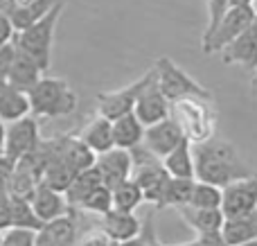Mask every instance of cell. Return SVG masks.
<instances>
[{"mask_svg": "<svg viewBox=\"0 0 257 246\" xmlns=\"http://www.w3.org/2000/svg\"><path fill=\"white\" fill-rule=\"evenodd\" d=\"M187 206L194 208H221V188L205 181H194Z\"/></svg>", "mask_w": 257, "mask_h": 246, "instance_id": "f1b7e54d", "label": "cell"}, {"mask_svg": "<svg viewBox=\"0 0 257 246\" xmlns=\"http://www.w3.org/2000/svg\"><path fill=\"white\" fill-rule=\"evenodd\" d=\"M30 113V97L25 90L16 88L7 81H0V120L7 125V122L21 120Z\"/></svg>", "mask_w": 257, "mask_h": 246, "instance_id": "ffe728a7", "label": "cell"}, {"mask_svg": "<svg viewBox=\"0 0 257 246\" xmlns=\"http://www.w3.org/2000/svg\"><path fill=\"white\" fill-rule=\"evenodd\" d=\"M30 203H32V208H34L36 217H39L43 224L70 212V206H68L63 192H59V190L50 188V185H45V183H39L34 188V192L30 194Z\"/></svg>", "mask_w": 257, "mask_h": 246, "instance_id": "5bb4252c", "label": "cell"}, {"mask_svg": "<svg viewBox=\"0 0 257 246\" xmlns=\"http://www.w3.org/2000/svg\"><path fill=\"white\" fill-rule=\"evenodd\" d=\"M165 172L174 179H194V156H192V143L183 138L167 156L160 158Z\"/></svg>", "mask_w": 257, "mask_h": 246, "instance_id": "cb8c5ba5", "label": "cell"}, {"mask_svg": "<svg viewBox=\"0 0 257 246\" xmlns=\"http://www.w3.org/2000/svg\"><path fill=\"white\" fill-rule=\"evenodd\" d=\"M41 143V131H39V120L34 115H25L21 120H14L5 125V145L3 154L9 161H18L25 154L34 152Z\"/></svg>", "mask_w": 257, "mask_h": 246, "instance_id": "52a82bcc", "label": "cell"}, {"mask_svg": "<svg viewBox=\"0 0 257 246\" xmlns=\"http://www.w3.org/2000/svg\"><path fill=\"white\" fill-rule=\"evenodd\" d=\"M16 5H18V0H0V16H9Z\"/></svg>", "mask_w": 257, "mask_h": 246, "instance_id": "f35d334b", "label": "cell"}, {"mask_svg": "<svg viewBox=\"0 0 257 246\" xmlns=\"http://www.w3.org/2000/svg\"><path fill=\"white\" fill-rule=\"evenodd\" d=\"M14 54H16V45H14V41L0 45V81L7 79V72H9V68H12Z\"/></svg>", "mask_w": 257, "mask_h": 246, "instance_id": "836d02e7", "label": "cell"}, {"mask_svg": "<svg viewBox=\"0 0 257 246\" xmlns=\"http://www.w3.org/2000/svg\"><path fill=\"white\" fill-rule=\"evenodd\" d=\"M230 7V0H208V25H205L203 36H208L214 30V25L219 23V18L226 14V9Z\"/></svg>", "mask_w": 257, "mask_h": 246, "instance_id": "d6a6232c", "label": "cell"}, {"mask_svg": "<svg viewBox=\"0 0 257 246\" xmlns=\"http://www.w3.org/2000/svg\"><path fill=\"white\" fill-rule=\"evenodd\" d=\"M57 152L75 172L88 170V167L95 165V152L77 134H68L57 138Z\"/></svg>", "mask_w": 257, "mask_h": 246, "instance_id": "e0dca14e", "label": "cell"}, {"mask_svg": "<svg viewBox=\"0 0 257 246\" xmlns=\"http://www.w3.org/2000/svg\"><path fill=\"white\" fill-rule=\"evenodd\" d=\"M30 111L34 117H63L77 108V95L66 79L59 77H41L30 90Z\"/></svg>", "mask_w": 257, "mask_h": 246, "instance_id": "277c9868", "label": "cell"}, {"mask_svg": "<svg viewBox=\"0 0 257 246\" xmlns=\"http://www.w3.org/2000/svg\"><path fill=\"white\" fill-rule=\"evenodd\" d=\"M9 206H12V226H18V228H30V230H39L43 226V221L36 217L34 208H32L30 199H23V197H12L9 194Z\"/></svg>", "mask_w": 257, "mask_h": 246, "instance_id": "83f0119b", "label": "cell"}, {"mask_svg": "<svg viewBox=\"0 0 257 246\" xmlns=\"http://www.w3.org/2000/svg\"><path fill=\"white\" fill-rule=\"evenodd\" d=\"M154 72H156V86L169 99V104L181 97H201L205 102H214L212 90L201 86L194 77L187 75L169 57H158V61L154 63Z\"/></svg>", "mask_w": 257, "mask_h": 246, "instance_id": "5b68a950", "label": "cell"}, {"mask_svg": "<svg viewBox=\"0 0 257 246\" xmlns=\"http://www.w3.org/2000/svg\"><path fill=\"white\" fill-rule=\"evenodd\" d=\"M169 115L178 125L183 138L190 140L192 145L212 138L217 129V113L212 108V102H205L201 97H181L172 102Z\"/></svg>", "mask_w": 257, "mask_h": 246, "instance_id": "3957f363", "label": "cell"}, {"mask_svg": "<svg viewBox=\"0 0 257 246\" xmlns=\"http://www.w3.org/2000/svg\"><path fill=\"white\" fill-rule=\"evenodd\" d=\"M57 0H25V3H18L14 7V12L9 14V23L14 27V34L25 27H30L32 23H36L39 18H43L50 9L54 7Z\"/></svg>", "mask_w": 257, "mask_h": 246, "instance_id": "d4e9b609", "label": "cell"}, {"mask_svg": "<svg viewBox=\"0 0 257 246\" xmlns=\"http://www.w3.org/2000/svg\"><path fill=\"white\" fill-rule=\"evenodd\" d=\"M253 7H255V9H257V0H253Z\"/></svg>", "mask_w": 257, "mask_h": 246, "instance_id": "7bdbcfd3", "label": "cell"}, {"mask_svg": "<svg viewBox=\"0 0 257 246\" xmlns=\"http://www.w3.org/2000/svg\"><path fill=\"white\" fill-rule=\"evenodd\" d=\"M219 54H221V61L226 66H241L246 70L255 72L257 68V25L255 23L250 27H246L228 45H223L219 50Z\"/></svg>", "mask_w": 257, "mask_h": 246, "instance_id": "30bf717a", "label": "cell"}, {"mask_svg": "<svg viewBox=\"0 0 257 246\" xmlns=\"http://www.w3.org/2000/svg\"><path fill=\"white\" fill-rule=\"evenodd\" d=\"M230 5H253V0H230Z\"/></svg>", "mask_w": 257, "mask_h": 246, "instance_id": "60d3db41", "label": "cell"}, {"mask_svg": "<svg viewBox=\"0 0 257 246\" xmlns=\"http://www.w3.org/2000/svg\"><path fill=\"white\" fill-rule=\"evenodd\" d=\"M108 244H111V239H108L99 228H97V230H90V233H86L84 237L77 242V246H108Z\"/></svg>", "mask_w": 257, "mask_h": 246, "instance_id": "d590c367", "label": "cell"}, {"mask_svg": "<svg viewBox=\"0 0 257 246\" xmlns=\"http://www.w3.org/2000/svg\"><path fill=\"white\" fill-rule=\"evenodd\" d=\"M192 156H194V179L219 185V188H226L232 181L255 174L239 158L235 145L217 136L196 143L192 147Z\"/></svg>", "mask_w": 257, "mask_h": 246, "instance_id": "6da1fadb", "label": "cell"}, {"mask_svg": "<svg viewBox=\"0 0 257 246\" xmlns=\"http://www.w3.org/2000/svg\"><path fill=\"white\" fill-rule=\"evenodd\" d=\"M255 25H257V9H255Z\"/></svg>", "mask_w": 257, "mask_h": 246, "instance_id": "b9f144b4", "label": "cell"}, {"mask_svg": "<svg viewBox=\"0 0 257 246\" xmlns=\"http://www.w3.org/2000/svg\"><path fill=\"white\" fill-rule=\"evenodd\" d=\"M81 210H88V212H95V215H104L113 208V199H111V188L106 185H97L95 190H90L88 194L84 197V201L79 203Z\"/></svg>", "mask_w": 257, "mask_h": 246, "instance_id": "4dcf8cb0", "label": "cell"}, {"mask_svg": "<svg viewBox=\"0 0 257 246\" xmlns=\"http://www.w3.org/2000/svg\"><path fill=\"white\" fill-rule=\"evenodd\" d=\"M255 23V7L253 5H230L226 9L219 23L214 25V30L208 36H203V54H217L223 45H228L232 39L241 34L246 27H250Z\"/></svg>", "mask_w": 257, "mask_h": 246, "instance_id": "8992f818", "label": "cell"}, {"mask_svg": "<svg viewBox=\"0 0 257 246\" xmlns=\"http://www.w3.org/2000/svg\"><path fill=\"white\" fill-rule=\"evenodd\" d=\"M95 170L106 188H115L117 183L131 176V152L122 147H111L106 152L95 154Z\"/></svg>", "mask_w": 257, "mask_h": 246, "instance_id": "8fae6325", "label": "cell"}, {"mask_svg": "<svg viewBox=\"0 0 257 246\" xmlns=\"http://www.w3.org/2000/svg\"><path fill=\"white\" fill-rule=\"evenodd\" d=\"M36 246H77V228L70 212L45 221L36 230Z\"/></svg>", "mask_w": 257, "mask_h": 246, "instance_id": "2e32d148", "label": "cell"}, {"mask_svg": "<svg viewBox=\"0 0 257 246\" xmlns=\"http://www.w3.org/2000/svg\"><path fill=\"white\" fill-rule=\"evenodd\" d=\"M77 136H79V138L84 140V143L88 145L95 154L106 152V149L113 147L111 120H108V117H104V115H99V113H95V115L90 117L84 127H81V131Z\"/></svg>", "mask_w": 257, "mask_h": 246, "instance_id": "603a6c76", "label": "cell"}, {"mask_svg": "<svg viewBox=\"0 0 257 246\" xmlns=\"http://www.w3.org/2000/svg\"><path fill=\"white\" fill-rule=\"evenodd\" d=\"M169 99L160 93V88L156 86V72L151 77V81L142 88V93L138 95L136 106H133V113L136 117L142 122L145 127L154 125V122H160L165 117H169Z\"/></svg>", "mask_w": 257, "mask_h": 246, "instance_id": "7c38bea8", "label": "cell"}, {"mask_svg": "<svg viewBox=\"0 0 257 246\" xmlns=\"http://www.w3.org/2000/svg\"><path fill=\"white\" fill-rule=\"evenodd\" d=\"M14 39V27L9 23V16H0V45L9 43Z\"/></svg>", "mask_w": 257, "mask_h": 246, "instance_id": "74e56055", "label": "cell"}, {"mask_svg": "<svg viewBox=\"0 0 257 246\" xmlns=\"http://www.w3.org/2000/svg\"><path fill=\"white\" fill-rule=\"evenodd\" d=\"M3 145H5V122L0 120V154H3Z\"/></svg>", "mask_w": 257, "mask_h": 246, "instance_id": "ab89813d", "label": "cell"}, {"mask_svg": "<svg viewBox=\"0 0 257 246\" xmlns=\"http://www.w3.org/2000/svg\"><path fill=\"white\" fill-rule=\"evenodd\" d=\"M257 210V174L232 181L221 188V212L223 217H235Z\"/></svg>", "mask_w": 257, "mask_h": 246, "instance_id": "9c48e42d", "label": "cell"}, {"mask_svg": "<svg viewBox=\"0 0 257 246\" xmlns=\"http://www.w3.org/2000/svg\"><path fill=\"white\" fill-rule=\"evenodd\" d=\"M181 212V217L185 219V224L190 228L196 230V235L205 233H219L223 224V212L221 208H194V206H181L176 208Z\"/></svg>", "mask_w": 257, "mask_h": 246, "instance_id": "d6986e66", "label": "cell"}, {"mask_svg": "<svg viewBox=\"0 0 257 246\" xmlns=\"http://www.w3.org/2000/svg\"><path fill=\"white\" fill-rule=\"evenodd\" d=\"M111 131H113V147L131 149L142 143L145 136V125L136 117V113L128 111L124 115L111 120Z\"/></svg>", "mask_w": 257, "mask_h": 246, "instance_id": "7402d4cb", "label": "cell"}, {"mask_svg": "<svg viewBox=\"0 0 257 246\" xmlns=\"http://www.w3.org/2000/svg\"><path fill=\"white\" fill-rule=\"evenodd\" d=\"M99 230H102L113 244H126L140 235V221L136 219L133 212L111 208L108 212L102 215V228Z\"/></svg>", "mask_w": 257, "mask_h": 246, "instance_id": "9a60e30c", "label": "cell"}, {"mask_svg": "<svg viewBox=\"0 0 257 246\" xmlns=\"http://www.w3.org/2000/svg\"><path fill=\"white\" fill-rule=\"evenodd\" d=\"M151 77H154V68H149L142 77H138L136 81L122 86V88L99 93L97 95V113L99 115H104V117H108V120H115V117H120V115H124V113L133 111L138 95H140L142 88L151 81Z\"/></svg>", "mask_w": 257, "mask_h": 246, "instance_id": "ba28073f", "label": "cell"}, {"mask_svg": "<svg viewBox=\"0 0 257 246\" xmlns=\"http://www.w3.org/2000/svg\"><path fill=\"white\" fill-rule=\"evenodd\" d=\"M187 246H228V242L221 237V230L219 233H205V235H199L192 244Z\"/></svg>", "mask_w": 257, "mask_h": 246, "instance_id": "8d00e7d4", "label": "cell"}, {"mask_svg": "<svg viewBox=\"0 0 257 246\" xmlns=\"http://www.w3.org/2000/svg\"><path fill=\"white\" fill-rule=\"evenodd\" d=\"M221 237L228 242V246H237L257 239V210L226 217L221 224Z\"/></svg>", "mask_w": 257, "mask_h": 246, "instance_id": "ac0fdd59", "label": "cell"}, {"mask_svg": "<svg viewBox=\"0 0 257 246\" xmlns=\"http://www.w3.org/2000/svg\"><path fill=\"white\" fill-rule=\"evenodd\" d=\"M0 246H36V230L9 226L0 233Z\"/></svg>", "mask_w": 257, "mask_h": 246, "instance_id": "1f68e13d", "label": "cell"}, {"mask_svg": "<svg viewBox=\"0 0 257 246\" xmlns=\"http://www.w3.org/2000/svg\"><path fill=\"white\" fill-rule=\"evenodd\" d=\"M194 181L196 179H174V176H169L167 192H165V208L167 206H172V208L187 206L192 188H194Z\"/></svg>", "mask_w": 257, "mask_h": 246, "instance_id": "f546056e", "label": "cell"}, {"mask_svg": "<svg viewBox=\"0 0 257 246\" xmlns=\"http://www.w3.org/2000/svg\"><path fill=\"white\" fill-rule=\"evenodd\" d=\"M9 201H12V199H9L7 188H0V233L12 226V217H9L12 206H9Z\"/></svg>", "mask_w": 257, "mask_h": 246, "instance_id": "e575fe53", "label": "cell"}, {"mask_svg": "<svg viewBox=\"0 0 257 246\" xmlns=\"http://www.w3.org/2000/svg\"><path fill=\"white\" fill-rule=\"evenodd\" d=\"M43 75H45V72L41 70L39 66H36L34 59H30L27 54H23L21 50H16V54H14V61H12V68H9L7 79H5V81L27 93V90H30L32 86H34Z\"/></svg>", "mask_w": 257, "mask_h": 246, "instance_id": "44dd1931", "label": "cell"}, {"mask_svg": "<svg viewBox=\"0 0 257 246\" xmlns=\"http://www.w3.org/2000/svg\"><path fill=\"white\" fill-rule=\"evenodd\" d=\"M66 7V0H57L54 7L45 14L43 18H39L36 23H32L30 27L16 32L14 34V45L16 50H21L23 54H27L30 59H34L36 66L43 72L50 70V63H52V45H54V32H57L59 18L63 14Z\"/></svg>", "mask_w": 257, "mask_h": 246, "instance_id": "7a4b0ae2", "label": "cell"}, {"mask_svg": "<svg viewBox=\"0 0 257 246\" xmlns=\"http://www.w3.org/2000/svg\"><path fill=\"white\" fill-rule=\"evenodd\" d=\"M111 199H113V208H115V210H124V212H133L145 201L140 185H138L131 176H128L126 181H122V183H117L115 188H111Z\"/></svg>", "mask_w": 257, "mask_h": 246, "instance_id": "4316f807", "label": "cell"}, {"mask_svg": "<svg viewBox=\"0 0 257 246\" xmlns=\"http://www.w3.org/2000/svg\"><path fill=\"white\" fill-rule=\"evenodd\" d=\"M97 185H102V179H99V172L93 167H88V170H81L75 174V179L70 181V185L66 188V192H63V197H66L68 206L72 208H79V203L84 201V197L90 192V190H95Z\"/></svg>", "mask_w": 257, "mask_h": 246, "instance_id": "484cf974", "label": "cell"}, {"mask_svg": "<svg viewBox=\"0 0 257 246\" xmlns=\"http://www.w3.org/2000/svg\"><path fill=\"white\" fill-rule=\"evenodd\" d=\"M183 140V134L178 129V125L172 120V115L165 117L160 122L145 127V136H142V145L145 149H149L156 158H163L176 147Z\"/></svg>", "mask_w": 257, "mask_h": 246, "instance_id": "4fadbf2b", "label": "cell"}]
</instances>
